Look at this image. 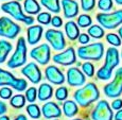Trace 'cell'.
Masks as SVG:
<instances>
[{
	"label": "cell",
	"instance_id": "cell-40",
	"mask_svg": "<svg viewBox=\"0 0 122 120\" xmlns=\"http://www.w3.org/2000/svg\"><path fill=\"white\" fill-rule=\"evenodd\" d=\"M112 107L114 110H120L122 107V100L121 99H116V100H114V102L112 103Z\"/></svg>",
	"mask_w": 122,
	"mask_h": 120
},
{
	"label": "cell",
	"instance_id": "cell-8",
	"mask_svg": "<svg viewBox=\"0 0 122 120\" xmlns=\"http://www.w3.org/2000/svg\"><path fill=\"white\" fill-rule=\"evenodd\" d=\"M97 20L102 27L106 29H115L122 23V10H118L114 13H99Z\"/></svg>",
	"mask_w": 122,
	"mask_h": 120
},
{
	"label": "cell",
	"instance_id": "cell-33",
	"mask_svg": "<svg viewBox=\"0 0 122 120\" xmlns=\"http://www.w3.org/2000/svg\"><path fill=\"white\" fill-rule=\"evenodd\" d=\"M82 69H83V72L86 74L87 77H92L93 73H95V66H93L91 63L86 62L82 65Z\"/></svg>",
	"mask_w": 122,
	"mask_h": 120
},
{
	"label": "cell",
	"instance_id": "cell-28",
	"mask_svg": "<svg viewBox=\"0 0 122 120\" xmlns=\"http://www.w3.org/2000/svg\"><path fill=\"white\" fill-rule=\"evenodd\" d=\"M27 113L29 114V116L33 119H38L41 117V109L37 104H34V103H31L30 105L27 106Z\"/></svg>",
	"mask_w": 122,
	"mask_h": 120
},
{
	"label": "cell",
	"instance_id": "cell-14",
	"mask_svg": "<svg viewBox=\"0 0 122 120\" xmlns=\"http://www.w3.org/2000/svg\"><path fill=\"white\" fill-rule=\"evenodd\" d=\"M21 73L33 84H37L41 80V71L35 63H29L21 69Z\"/></svg>",
	"mask_w": 122,
	"mask_h": 120
},
{
	"label": "cell",
	"instance_id": "cell-37",
	"mask_svg": "<svg viewBox=\"0 0 122 120\" xmlns=\"http://www.w3.org/2000/svg\"><path fill=\"white\" fill-rule=\"evenodd\" d=\"M12 95H13V91H12L11 88L9 87H2L0 88V98L3 99V100H8V99L12 98Z\"/></svg>",
	"mask_w": 122,
	"mask_h": 120
},
{
	"label": "cell",
	"instance_id": "cell-3",
	"mask_svg": "<svg viewBox=\"0 0 122 120\" xmlns=\"http://www.w3.org/2000/svg\"><path fill=\"white\" fill-rule=\"evenodd\" d=\"M1 10L4 13L11 15L15 20L20 22H23L27 26H33L32 23L34 22V18L32 16H28L23 13L22 8L18 1H9L5 2L1 5Z\"/></svg>",
	"mask_w": 122,
	"mask_h": 120
},
{
	"label": "cell",
	"instance_id": "cell-45",
	"mask_svg": "<svg viewBox=\"0 0 122 120\" xmlns=\"http://www.w3.org/2000/svg\"><path fill=\"white\" fill-rule=\"evenodd\" d=\"M119 35H120V37H121V39H122V27L120 28V29H119Z\"/></svg>",
	"mask_w": 122,
	"mask_h": 120
},
{
	"label": "cell",
	"instance_id": "cell-32",
	"mask_svg": "<svg viewBox=\"0 0 122 120\" xmlns=\"http://www.w3.org/2000/svg\"><path fill=\"white\" fill-rule=\"evenodd\" d=\"M25 98H27V101L33 103L37 98V89L35 87H30L27 89L25 91Z\"/></svg>",
	"mask_w": 122,
	"mask_h": 120
},
{
	"label": "cell",
	"instance_id": "cell-41",
	"mask_svg": "<svg viewBox=\"0 0 122 120\" xmlns=\"http://www.w3.org/2000/svg\"><path fill=\"white\" fill-rule=\"evenodd\" d=\"M6 110H8L6 104L3 102V101H0V116H2V115L6 112Z\"/></svg>",
	"mask_w": 122,
	"mask_h": 120
},
{
	"label": "cell",
	"instance_id": "cell-11",
	"mask_svg": "<svg viewBox=\"0 0 122 120\" xmlns=\"http://www.w3.org/2000/svg\"><path fill=\"white\" fill-rule=\"evenodd\" d=\"M92 120H112V110L108 102L100 100L91 113Z\"/></svg>",
	"mask_w": 122,
	"mask_h": 120
},
{
	"label": "cell",
	"instance_id": "cell-26",
	"mask_svg": "<svg viewBox=\"0 0 122 120\" xmlns=\"http://www.w3.org/2000/svg\"><path fill=\"white\" fill-rule=\"evenodd\" d=\"M25 101H27V98L23 95H15L11 98L10 104L14 109H22L25 104Z\"/></svg>",
	"mask_w": 122,
	"mask_h": 120
},
{
	"label": "cell",
	"instance_id": "cell-20",
	"mask_svg": "<svg viewBox=\"0 0 122 120\" xmlns=\"http://www.w3.org/2000/svg\"><path fill=\"white\" fill-rule=\"evenodd\" d=\"M65 32H66L67 37L70 41H76L80 36V30H79L78 25L74 21H72V20L66 22V25H65Z\"/></svg>",
	"mask_w": 122,
	"mask_h": 120
},
{
	"label": "cell",
	"instance_id": "cell-12",
	"mask_svg": "<svg viewBox=\"0 0 122 120\" xmlns=\"http://www.w3.org/2000/svg\"><path fill=\"white\" fill-rule=\"evenodd\" d=\"M50 47L47 44H41V46L35 47L30 52V56L41 65H47L50 61Z\"/></svg>",
	"mask_w": 122,
	"mask_h": 120
},
{
	"label": "cell",
	"instance_id": "cell-29",
	"mask_svg": "<svg viewBox=\"0 0 122 120\" xmlns=\"http://www.w3.org/2000/svg\"><path fill=\"white\" fill-rule=\"evenodd\" d=\"M78 26L81 28H87L92 23V20H91V17L87 14H82V15L79 16L78 18Z\"/></svg>",
	"mask_w": 122,
	"mask_h": 120
},
{
	"label": "cell",
	"instance_id": "cell-18",
	"mask_svg": "<svg viewBox=\"0 0 122 120\" xmlns=\"http://www.w3.org/2000/svg\"><path fill=\"white\" fill-rule=\"evenodd\" d=\"M43 27L39 25H33L31 27H29L27 30L28 43L30 45H36L43 36Z\"/></svg>",
	"mask_w": 122,
	"mask_h": 120
},
{
	"label": "cell",
	"instance_id": "cell-46",
	"mask_svg": "<svg viewBox=\"0 0 122 120\" xmlns=\"http://www.w3.org/2000/svg\"><path fill=\"white\" fill-rule=\"evenodd\" d=\"M115 1H116L118 4H120V5H122V0H115Z\"/></svg>",
	"mask_w": 122,
	"mask_h": 120
},
{
	"label": "cell",
	"instance_id": "cell-44",
	"mask_svg": "<svg viewBox=\"0 0 122 120\" xmlns=\"http://www.w3.org/2000/svg\"><path fill=\"white\" fill-rule=\"evenodd\" d=\"M0 120H10V117L5 116V115H2V116H0Z\"/></svg>",
	"mask_w": 122,
	"mask_h": 120
},
{
	"label": "cell",
	"instance_id": "cell-13",
	"mask_svg": "<svg viewBox=\"0 0 122 120\" xmlns=\"http://www.w3.org/2000/svg\"><path fill=\"white\" fill-rule=\"evenodd\" d=\"M53 61L55 63H57L58 65H63V66H69L76 63V51L72 47H69L66 50L62 51L61 53H57L53 56Z\"/></svg>",
	"mask_w": 122,
	"mask_h": 120
},
{
	"label": "cell",
	"instance_id": "cell-16",
	"mask_svg": "<svg viewBox=\"0 0 122 120\" xmlns=\"http://www.w3.org/2000/svg\"><path fill=\"white\" fill-rule=\"evenodd\" d=\"M86 81L83 72L76 67H71L67 70V83L70 86H82Z\"/></svg>",
	"mask_w": 122,
	"mask_h": 120
},
{
	"label": "cell",
	"instance_id": "cell-38",
	"mask_svg": "<svg viewBox=\"0 0 122 120\" xmlns=\"http://www.w3.org/2000/svg\"><path fill=\"white\" fill-rule=\"evenodd\" d=\"M51 25L53 26V27L55 28H61L63 25V20L62 18L60 17V16H54V17H52V20H51Z\"/></svg>",
	"mask_w": 122,
	"mask_h": 120
},
{
	"label": "cell",
	"instance_id": "cell-6",
	"mask_svg": "<svg viewBox=\"0 0 122 120\" xmlns=\"http://www.w3.org/2000/svg\"><path fill=\"white\" fill-rule=\"evenodd\" d=\"M0 86H11L18 91H23L27 89L28 83L25 80L15 78L13 73L0 68Z\"/></svg>",
	"mask_w": 122,
	"mask_h": 120
},
{
	"label": "cell",
	"instance_id": "cell-22",
	"mask_svg": "<svg viewBox=\"0 0 122 120\" xmlns=\"http://www.w3.org/2000/svg\"><path fill=\"white\" fill-rule=\"evenodd\" d=\"M41 8V6L39 5L37 0H25V2H23V9H25V13L29 15L39 14Z\"/></svg>",
	"mask_w": 122,
	"mask_h": 120
},
{
	"label": "cell",
	"instance_id": "cell-42",
	"mask_svg": "<svg viewBox=\"0 0 122 120\" xmlns=\"http://www.w3.org/2000/svg\"><path fill=\"white\" fill-rule=\"evenodd\" d=\"M115 120H122V110H119L115 115Z\"/></svg>",
	"mask_w": 122,
	"mask_h": 120
},
{
	"label": "cell",
	"instance_id": "cell-10",
	"mask_svg": "<svg viewBox=\"0 0 122 120\" xmlns=\"http://www.w3.org/2000/svg\"><path fill=\"white\" fill-rule=\"evenodd\" d=\"M45 37L49 42V44L51 45L53 50L62 51L66 47V42H65L64 34H63V32L58 31V30H54V29L47 30Z\"/></svg>",
	"mask_w": 122,
	"mask_h": 120
},
{
	"label": "cell",
	"instance_id": "cell-21",
	"mask_svg": "<svg viewBox=\"0 0 122 120\" xmlns=\"http://www.w3.org/2000/svg\"><path fill=\"white\" fill-rule=\"evenodd\" d=\"M53 95V88L51 85H49L48 83H43L41 84L37 91V97L41 101H47L49 100Z\"/></svg>",
	"mask_w": 122,
	"mask_h": 120
},
{
	"label": "cell",
	"instance_id": "cell-24",
	"mask_svg": "<svg viewBox=\"0 0 122 120\" xmlns=\"http://www.w3.org/2000/svg\"><path fill=\"white\" fill-rule=\"evenodd\" d=\"M12 49H13V46L10 42L4 41V39L0 41V64L6 61V57L10 54Z\"/></svg>",
	"mask_w": 122,
	"mask_h": 120
},
{
	"label": "cell",
	"instance_id": "cell-34",
	"mask_svg": "<svg viewBox=\"0 0 122 120\" xmlns=\"http://www.w3.org/2000/svg\"><path fill=\"white\" fill-rule=\"evenodd\" d=\"M81 5L83 11L85 12L92 11L96 5V0H81Z\"/></svg>",
	"mask_w": 122,
	"mask_h": 120
},
{
	"label": "cell",
	"instance_id": "cell-39",
	"mask_svg": "<svg viewBox=\"0 0 122 120\" xmlns=\"http://www.w3.org/2000/svg\"><path fill=\"white\" fill-rule=\"evenodd\" d=\"M79 43L80 44H83V45H86L89 43V36L87 34H85V33H83V34H80L79 36Z\"/></svg>",
	"mask_w": 122,
	"mask_h": 120
},
{
	"label": "cell",
	"instance_id": "cell-49",
	"mask_svg": "<svg viewBox=\"0 0 122 120\" xmlns=\"http://www.w3.org/2000/svg\"><path fill=\"white\" fill-rule=\"evenodd\" d=\"M54 120H57V119H54Z\"/></svg>",
	"mask_w": 122,
	"mask_h": 120
},
{
	"label": "cell",
	"instance_id": "cell-48",
	"mask_svg": "<svg viewBox=\"0 0 122 120\" xmlns=\"http://www.w3.org/2000/svg\"><path fill=\"white\" fill-rule=\"evenodd\" d=\"M121 56H122V51H121Z\"/></svg>",
	"mask_w": 122,
	"mask_h": 120
},
{
	"label": "cell",
	"instance_id": "cell-47",
	"mask_svg": "<svg viewBox=\"0 0 122 120\" xmlns=\"http://www.w3.org/2000/svg\"><path fill=\"white\" fill-rule=\"evenodd\" d=\"M71 120H82V119H79V118H76V119H71Z\"/></svg>",
	"mask_w": 122,
	"mask_h": 120
},
{
	"label": "cell",
	"instance_id": "cell-19",
	"mask_svg": "<svg viewBox=\"0 0 122 120\" xmlns=\"http://www.w3.org/2000/svg\"><path fill=\"white\" fill-rule=\"evenodd\" d=\"M62 8L66 18H73L79 14V4L76 0H62Z\"/></svg>",
	"mask_w": 122,
	"mask_h": 120
},
{
	"label": "cell",
	"instance_id": "cell-1",
	"mask_svg": "<svg viewBox=\"0 0 122 120\" xmlns=\"http://www.w3.org/2000/svg\"><path fill=\"white\" fill-rule=\"evenodd\" d=\"M73 97L80 106L87 107L99 99L100 93L95 83H88L83 88H80L74 91Z\"/></svg>",
	"mask_w": 122,
	"mask_h": 120
},
{
	"label": "cell",
	"instance_id": "cell-7",
	"mask_svg": "<svg viewBox=\"0 0 122 120\" xmlns=\"http://www.w3.org/2000/svg\"><path fill=\"white\" fill-rule=\"evenodd\" d=\"M21 31L19 25L15 23L9 17H0V36L6 37L9 39H15V37Z\"/></svg>",
	"mask_w": 122,
	"mask_h": 120
},
{
	"label": "cell",
	"instance_id": "cell-35",
	"mask_svg": "<svg viewBox=\"0 0 122 120\" xmlns=\"http://www.w3.org/2000/svg\"><path fill=\"white\" fill-rule=\"evenodd\" d=\"M106 41L112 46H120L121 45V39L119 38L118 35L114 34V33H109L106 35Z\"/></svg>",
	"mask_w": 122,
	"mask_h": 120
},
{
	"label": "cell",
	"instance_id": "cell-17",
	"mask_svg": "<svg viewBox=\"0 0 122 120\" xmlns=\"http://www.w3.org/2000/svg\"><path fill=\"white\" fill-rule=\"evenodd\" d=\"M41 113H43L44 117L46 119L58 118L62 115V110H61L60 106L55 102H52V101L45 103L43 107H41Z\"/></svg>",
	"mask_w": 122,
	"mask_h": 120
},
{
	"label": "cell",
	"instance_id": "cell-5",
	"mask_svg": "<svg viewBox=\"0 0 122 120\" xmlns=\"http://www.w3.org/2000/svg\"><path fill=\"white\" fill-rule=\"evenodd\" d=\"M104 54V45L102 43H95L87 46L80 47L78 49V56L81 60L99 61Z\"/></svg>",
	"mask_w": 122,
	"mask_h": 120
},
{
	"label": "cell",
	"instance_id": "cell-4",
	"mask_svg": "<svg viewBox=\"0 0 122 120\" xmlns=\"http://www.w3.org/2000/svg\"><path fill=\"white\" fill-rule=\"evenodd\" d=\"M27 63V44L23 37H19L16 44V49L13 55L8 61V67L15 69Z\"/></svg>",
	"mask_w": 122,
	"mask_h": 120
},
{
	"label": "cell",
	"instance_id": "cell-2",
	"mask_svg": "<svg viewBox=\"0 0 122 120\" xmlns=\"http://www.w3.org/2000/svg\"><path fill=\"white\" fill-rule=\"evenodd\" d=\"M117 65H119V52L116 48H109L106 51L104 66L101 67L97 72L98 79L102 81L109 80L112 73V69Z\"/></svg>",
	"mask_w": 122,
	"mask_h": 120
},
{
	"label": "cell",
	"instance_id": "cell-36",
	"mask_svg": "<svg viewBox=\"0 0 122 120\" xmlns=\"http://www.w3.org/2000/svg\"><path fill=\"white\" fill-rule=\"evenodd\" d=\"M98 8L102 11H109L112 8V0H99Z\"/></svg>",
	"mask_w": 122,
	"mask_h": 120
},
{
	"label": "cell",
	"instance_id": "cell-31",
	"mask_svg": "<svg viewBox=\"0 0 122 120\" xmlns=\"http://www.w3.org/2000/svg\"><path fill=\"white\" fill-rule=\"evenodd\" d=\"M68 97V89L64 86H61L60 88H57L55 90V98L58 101H64L66 100Z\"/></svg>",
	"mask_w": 122,
	"mask_h": 120
},
{
	"label": "cell",
	"instance_id": "cell-25",
	"mask_svg": "<svg viewBox=\"0 0 122 120\" xmlns=\"http://www.w3.org/2000/svg\"><path fill=\"white\" fill-rule=\"evenodd\" d=\"M41 3L47 10H49L52 13L58 14L61 12L60 0H41Z\"/></svg>",
	"mask_w": 122,
	"mask_h": 120
},
{
	"label": "cell",
	"instance_id": "cell-27",
	"mask_svg": "<svg viewBox=\"0 0 122 120\" xmlns=\"http://www.w3.org/2000/svg\"><path fill=\"white\" fill-rule=\"evenodd\" d=\"M88 34L90 35L91 37H93V38L100 39L104 36V30H103L100 26L93 25L88 29Z\"/></svg>",
	"mask_w": 122,
	"mask_h": 120
},
{
	"label": "cell",
	"instance_id": "cell-15",
	"mask_svg": "<svg viewBox=\"0 0 122 120\" xmlns=\"http://www.w3.org/2000/svg\"><path fill=\"white\" fill-rule=\"evenodd\" d=\"M45 74H46V79L50 83L55 84V85H62L65 82L64 74L56 66L49 65L45 70Z\"/></svg>",
	"mask_w": 122,
	"mask_h": 120
},
{
	"label": "cell",
	"instance_id": "cell-30",
	"mask_svg": "<svg viewBox=\"0 0 122 120\" xmlns=\"http://www.w3.org/2000/svg\"><path fill=\"white\" fill-rule=\"evenodd\" d=\"M52 17H51V14L48 12H41L37 15V21L39 23H43V25H49L51 23Z\"/></svg>",
	"mask_w": 122,
	"mask_h": 120
},
{
	"label": "cell",
	"instance_id": "cell-23",
	"mask_svg": "<svg viewBox=\"0 0 122 120\" xmlns=\"http://www.w3.org/2000/svg\"><path fill=\"white\" fill-rule=\"evenodd\" d=\"M63 112H64L65 116L66 117H73L78 114L79 109L76 102L72 100H66L63 104Z\"/></svg>",
	"mask_w": 122,
	"mask_h": 120
},
{
	"label": "cell",
	"instance_id": "cell-43",
	"mask_svg": "<svg viewBox=\"0 0 122 120\" xmlns=\"http://www.w3.org/2000/svg\"><path fill=\"white\" fill-rule=\"evenodd\" d=\"M14 120H28V119H27V117H25V115H18V116L16 117Z\"/></svg>",
	"mask_w": 122,
	"mask_h": 120
},
{
	"label": "cell",
	"instance_id": "cell-9",
	"mask_svg": "<svg viewBox=\"0 0 122 120\" xmlns=\"http://www.w3.org/2000/svg\"><path fill=\"white\" fill-rule=\"evenodd\" d=\"M104 94L108 98H117L122 94V67L116 71L115 79L104 86Z\"/></svg>",
	"mask_w": 122,
	"mask_h": 120
}]
</instances>
